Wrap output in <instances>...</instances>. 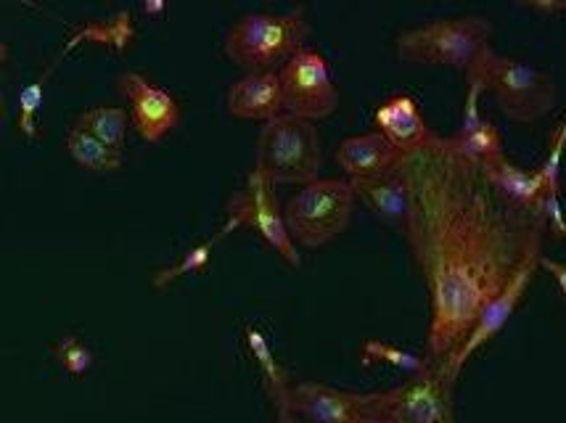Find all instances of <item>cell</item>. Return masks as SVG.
<instances>
[{
    "mask_svg": "<svg viewBox=\"0 0 566 423\" xmlns=\"http://www.w3.org/2000/svg\"><path fill=\"white\" fill-rule=\"evenodd\" d=\"M402 170L410 188L406 241L429 294L423 358L450 376L480 315L543 257L548 223L545 212L505 197L453 136H434L408 154Z\"/></svg>",
    "mask_w": 566,
    "mask_h": 423,
    "instance_id": "1",
    "label": "cell"
},
{
    "mask_svg": "<svg viewBox=\"0 0 566 423\" xmlns=\"http://www.w3.org/2000/svg\"><path fill=\"white\" fill-rule=\"evenodd\" d=\"M307 35L305 6L286 13H244L228 30L226 53L244 75L279 72L296 53L307 49Z\"/></svg>",
    "mask_w": 566,
    "mask_h": 423,
    "instance_id": "2",
    "label": "cell"
},
{
    "mask_svg": "<svg viewBox=\"0 0 566 423\" xmlns=\"http://www.w3.org/2000/svg\"><path fill=\"white\" fill-rule=\"evenodd\" d=\"M467 80H480L484 93L493 96L497 109L518 125L543 119L558 101V87L548 72L537 70L522 59L497 53L493 45L480 53V59L467 72Z\"/></svg>",
    "mask_w": 566,
    "mask_h": 423,
    "instance_id": "3",
    "label": "cell"
},
{
    "mask_svg": "<svg viewBox=\"0 0 566 423\" xmlns=\"http://www.w3.org/2000/svg\"><path fill=\"white\" fill-rule=\"evenodd\" d=\"M490 38H493L490 19L480 13H467V17L431 19L427 24L400 32L395 49L400 62L469 72L490 45Z\"/></svg>",
    "mask_w": 566,
    "mask_h": 423,
    "instance_id": "4",
    "label": "cell"
},
{
    "mask_svg": "<svg viewBox=\"0 0 566 423\" xmlns=\"http://www.w3.org/2000/svg\"><path fill=\"white\" fill-rule=\"evenodd\" d=\"M355 188L349 178H318L302 186L283 204L289 236L296 246L318 250L347 231L355 214Z\"/></svg>",
    "mask_w": 566,
    "mask_h": 423,
    "instance_id": "5",
    "label": "cell"
},
{
    "mask_svg": "<svg viewBox=\"0 0 566 423\" xmlns=\"http://www.w3.org/2000/svg\"><path fill=\"white\" fill-rule=\"evenodd\" d=\"M323 151L315 123L281 114L262 125L258 165L275 186H307L321 178Z\"/></svg>",
    "mask_w": 566,
    "mask_h": 423,
    "instance_id": "6",
    "label": "cell"
},
{
    "mask_svg": "<svg viewBox=\"0 0 566 423\" xmlns=\"http://www.w3.org/2000/svg\"><path fill=\"white\" fill-rule=\"evenodd\" d=\"M279 186L268 178L260 167L249 172L247 183L228 199V220L231 231H252L254 236L265 241L271 250L289 262L292 267H300V246L289 236L286 220L279 204Z\"/></svg>",
    "mask_w": 566,
    "mask_h": 423,
    "instance_id": "7",
    "label": "cell"
},
{
    "mask_svg": "<svg viewBox=\"0 0 566 423\" xmlns=\"http://www.w3.org/2000/svg\"><path fill=\"white\" fill-rule=\"evenodd\" d=\"M283 109L292 117L318 123L339 109V87L332 77L326 56L315 49H302L286 66L279 70Z\"/></svg>",
    "mask_w": 566,
    "mask_h": 423,
    "instance_id": "8",
    "label": "cell"
},
{
    "mask_svg": "<svg viewBox=\"0 0 566 423\" xmlns=\"http://www.w3.org/2000/svg\"><path fill=\"white\" fill-rule=\"evenodd\" d=\"M453 384L444 368L429 366L406 384L379 392V400L400 423H455Z\"/></svg>",
    "mask_w": 566,
    "mask_h": 423,
    "instance_id": "9",
    "label": "cell"
},
{
    "mask_svg": "<svg viewBox=\"0 0 566 423\" xmlns=\"http://www.w3.org/2000/svg\"><path fill=\"white\" fill-rule=\"evenodd\" d=\"M117 91L130 104V119L146 144H159L180 125V104L165 87L154 85L140 72H123Z\"/></svg>",
    "mask_w": 566,
    "mask_h": 423,
    "instance_id": "10",
    "label": "cell"
},
{
    "mask_svg": "<svg viewBox=\"0 0 566 423\" xmlns=\"http://www.w3.org/2000/svg\"><path fill=\"white\" fill-rule=\"evenodd\" d=\"M363 405L366 394L323 381H296L289 389V411L302 423H355Z\"/></svg>",
    "mask_w": 566,
    "mask_h": 423,
    "instance_id": "11",
    "label": "cell"
},
{
    "mask_svg": "<svg viewBox=\"0 0 566 423\" xmlns=\"http://www.w3.org/2000/svg\"><path fill=\"white\" fill-rule=\"evenodd\" d=\"M541 260L530 262V265L516 275L514 284L505 288L501 297H497L493 305H490L488 310L480 315V320H476V326H474V331H471L469 341H467V345H463L461 355H458L455 362H453V368H450V376H453V381L458 379V373L463 371V366H467V362L474 358V352H480L484 345H490V341H493L497 334L503 331L505 324H509V320L514 318V313L518 310V305H522L524 297H527L530 286L535 284L537 273L543 271Z\"/></svg>",
    "mask_w": 566,
    "mask_h": 423,
    "instance_id": "12",
    "label": "cell"
},
{
    "mask_svg": "<svg viewBox=\"0 0 566 423\" xmlns=\"http://www.w3.org/2000/svg\"><path fill=\"white\" fill-rule=\"evenodd\" d=\"M355 188V197L363 207H368L384 225L406 236L408 214H410V188L406 170L395 167V170L374 175V178H355L349 180Z\"/></svg>",
    "mask_w": 566,
    "mask_h": 423,
    "instance_id": "13",
    "label": "cell"
},
{
    "mask_svg": "<svg viewBox=\"0 0 566 423\" xmlns=\"http://www.w3.org/2000/svg\"><path fill=\"white\" fill-rule=\"evenodd\" d=\"M374 123L376 130L402 154H413L423 149V146L437 136V133L427 125V119H423L416 98L408 96V93H400V96L387 98L384 104L376 106Z\"/></svg>",
    "mask_w": 566,
    "mask_h": 423,
    "instance_id": "14",
    "label": "cell"
},
{
    "mask_svg": "<svg viewBox=\"0 0 566 423\" xmlns=\"http://www.w3.org/2000/svg\"><path fill=\"white\" fill-rule=\"evenodd\" d=\"M228 114L235 119H252V123H271L286 114L283 109V91L279 72H262V75H244L228 87L226 96Z\"/></svg>",
    "mask_w": 566,
    "mask_h": 423,
    "instance_id": "15",
    "label": "cell"
},
{
    "mask_svg": "<svg viewBox=\"0 0 566 423\" xmlns=\"http://www.w3.org/2000/svg\"><path fill=\"white\" fill-rule=\"evenodd\" d=\"M406 157L408 154L395 149L379 130L353 136L336 146V165L347 172L349 180L374 178V175L395 170L406 162Z\"/></svg>",
    "mask_w": 566,
    "mask_h": 423,
    "instance_id": "16",
    "label": "cell"
},
{
    "mask_svg": "<svg viewBox=\"0 0 566 423\" xmlns=\"http://www.w3.org/2000/svg\"><path fill=\"white\" fill-rule=\"evenodd\" d=\"M488 172L505 197L516 201L518 207H524V210H532V212H545L548 186H545L541 170H524V167L514 165L509 157H505L495 167H490Z\"/></svg>",
    "mask_w": 566,
    "mask_h": 423,
    "instance_id": "17",
    "label": "cell"
},
{
    "mask_svg": "<svg viewBox=\"0 0 566 423\" xmlns=\"http://www.w3.org/2000/svg\"><path fill=\"white\" fill-rule=\"evenodd\" d=\"M244 341H247L249 355H252L254 366H258L268 398L273 400L275 413L289 411V389H292V381H289L286 371H283L279 358H275L271 341H268L265 334H262V328L258 326L244 328Z\"/></svg>",
    "mask_w": 566,
    "mask_h": 423,
    "instance_id": "18",
    "label": "cell"
},
{
    "mask_svg": "<svg viewBox=\"0 0 566 423\" xmlns=\"http://www.w3.org/2000/svg\"><path fill=\"white\" fill-rule=\"evenodd\" d=\"M136 40V27H133V17L127 11H117L112 13L109 19H101V22H85L80 24L77 30L72 32L70 40L64 43L59 59L72 53L77 45L83 43H96V45H106V49H114L117 53H123L127 45Z\"/></svg>",
    "mask_w": 566,
    "mask_h": 423,
    "instance_id": "19",
    "label": "cell"
},
{
    "mask_svg": "<svg viewBox=\"0 0 566 423\" xmlns=\"http://www.w3.org/2000/svg\"><path fill=\"white\" fill-rule=\"evenodd\" d=\"M64 149L70 157L77 162L83 170L91 172H117L123 167V154L109 149L106 144H101L98 138H93L91 133L83 127H70L64 138Z\"/></svg>",
    "mask_w": 566,
    "mask_h": 423,
    "instance_id": "20",
    "label": "cell"
},
{
    "mask_svg": "<svg viewBox=\"0 0 566 423\" xmlns=\"http://www.w3.org/2000/svg\"><path fill=\"white\" fill-rule=\"evenodd\" d=\"M130 123V112L119 109V106H91V109L80 114V119L74 125L83 127V130L91 133L93 138H98L101 144L109 146V149L123 154Z\"/></svg>",
    "mask_w": 566,
    "mask_h": 423,
    "instance_id": "21",
    "label": "cell"
},
{
    "mask_svg": "<svg viewBox=\"0 0 566 423\" xmlns=\"http://www.w3.org/2000/svg\"><path fill=\"white\" fill-rule=\"evenodd\" d=\"M231 233H233L231 225H222L220 231L214 233V236H212L210 241H205V244L191 246V250L180 254L178 262H172V265L159 267V271H154V273H151V286L157 288V292H165L167 286H172L175 281H180V278H184V275H191V273L205 271L207 262H210V257H212L214 246H218L220 241L226 239V236H231Z\"/></svg>",
    "mask_w": 566,
    "mask_h": 423,
    "instance_id": "22",
    "label": "cell"
},
{
    "mask_svg": "<svg viewBox=\"0 0 566 423\" xmlns=\"http://www.w3.org/2000/svg\"><path fill=\"white\" fill-rule=\"evenodd\" d=\"M360 362L363 366H376V362H384V366H392L397 371H406L410 376L427 371L431 362L423 358V355L410 352V349H402L392 345V341L384 339H366L360 347Z\"/></svg>",
    "mask_w": 566,
    "mask_h": 423,
    "instance_id": "23",
    "label": "cell"
},
{
    "mask_svg": "<svg viewBox=\"0 0 566 423\" xmlns=\"http://www.w3.org/2000/svg\"><path fill=\"white\" fill-rule=\"evenodd\" d=\"M453 138L458 149L467 154L471 162L484 167V170H490V167H495L501 159H505L503 138L490 119H484V123L476 127L474 133H469V136H453Z\"/></svg>",
    "mask_w": 566,
    "mask_h": 423,
    "instance_id": "24",
    "label": "cell"
},
{
    "mask_svg": "<svg viewBox=\"0 0 566 423\" xmlns=\"http://www.w3.org/2000/svg\"><path fill=\"white\" fill-rule=\"evenodd\" d=\"M53 66H56V62H53L49 70H45L43 75L35 80V83L24 85V91L19 93L17 127L27 138L38 136V112H40V106H43V91H45V83H49V77L53 75Z\"/></svg>",
    "mask_w": 566,
    "mask_h": 423,
    "instance_id": "25",
    "label": "cell"
},
{
    "mask_svg": "<svg viewBox=\"0 0 566 423\" xmlns=\"http://www.w3.org/2000/svg\"><path fill=\"white\" fill-rule=\"evenodd\" d=\"M566 151V117L554 127L548 140V157L545 162L537 167L543 175L545 186H548V193H562V162Z\"/></svg>",
    "mask_w": 566,
    "mask_h": 423,
    "instance_id": "26",
    "label": "cell"
},
{
    "mask_svg": "<svg viewBox=\"0 0 566 423\" xmlns=\"http://www.w3.org/2000/svg\"><path fill=\"white\" fill-rule=\"evenodd\" d=\"M53 358L70 376H85L93 366V352L80 341L74 334H66L64 339L56 341L53 347Z\"/></svg>",
    "mask_w": 566,
    "mask_h": 423,
    "instance_id": "27",
    "label": "cell"
},
{
    "mask_svg": "<svg viewBox=\"0 0 566 423\" xmlns=\"http://www.w3.org/2000/svg\"><path fill=\"white\" fill-rule=\"evenodd\" d=\"M545 223H548L551 236L566 241V214L558 193H548V199H545Z\"/></svg>",
    "mask_w": 566,
    "mask_h": 423,
    "instance_id": "28",
    "label": "cell"
},
{
    "mask_svg": "<svg viewBox=\"0 0 566 423\" xmlns=\"http://www.w3.org/2000/svg\"><path fill=\"white\" fill-rule=\"evenodd\" d=\"M355 423H400V421H397L395 415L381 405L379 392H368L366 405H363V411L357 415Z\"/></svg>",
    "mask_w": 566,
    "mask_h": 423,
    "instance_id": "29",
    "label": "cell"
},
{
    "mask_svg": "<svg viewBox=\"0 0 566 423\" xmlns=\"http://www.w3.org/2000/svg\"><path fill=\"white\" fill-rule=\"evenodd\" d=\"M522 6L537 13H562L566 11V0H522Z\"/></svg>",
    "mask_w": 566,
    "mask_h": 423,
    "instance_id": "30",
    "label": "cell"
},
{
    "mask_svg": "<svg viewBox=\"0 0 566 423\" xmlns=\"http://www.w3.org/2000/svg\"><path fill=\"white\" fill-rule=\"evenodd\" d=\"M541 267H543V271H548L551 275H554L556 284H558V288H562V294H564V299H566V265H562V262H556V260H551V257H545V254H543Z\"/></svg>",
    "mask_w": 566,
    "mask_h": 423,
    "instance_id": "31",
    "label": "cell"
},
{
    "mask_svg": "<svg viewBox=\"0 0 566 423\" xmlns=\"http://www.w3.org/2000/svg\"><path fill=\"white\" fill-rule=\"evenodd\" d=\"M144 11L148 17H161L167 11V3L165 0H144Z\"/></svg>",
    "mask_w": 566,
    "mask_h": 423,
    "instance_id": "32",
    "label": "cell"
},
{
    "mask_svg": "<svg viewBox=\"0 0 566 423\" xmlns=\"http://www.w3.org/2000/svg\"><path fill=\"white\" fill-rule=\"evenodd\" d=\"M279 423H302L292 411H279Z\"/></svg>",
    "mask_w": 566,
    "mask_h": 423,
    "instance_id": "33",
    "label": "cell"
}]
</instances>
